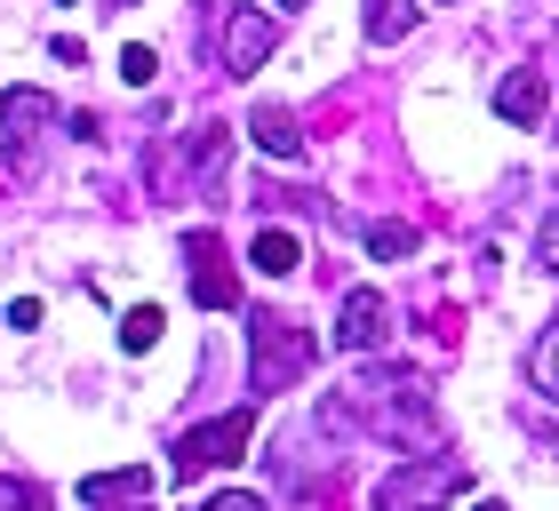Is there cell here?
Returning <instances> with one entry per match:
<instances>
[{"instance_id":"6da1fadb","label":"cell","mask_w":559,"mask_h":511,"mask_svg":"<svg viewBox=\"0 0 559 511\" xmlns=\"http://www.w3.org/2000/svg\"><path fill=\"white\" fill-rule=\"evenodd\" d=\"M328 424H360V431H376V440H392V448H424L431 431H440V416H431V383L408 376V368L360 376L344 400H328Z\"/></svg>"},{"instance_id":"7a4b0ae2","label":"cell","mask_w":559,"mask_h":511,"mask_svg":"<svg viewBox=\"0 0 559 511\" xmlns=\"http://www.w3.org/2000/svg\"><path fill=\"white\" fill-rule=\"evenodd\" d=\"M312 360H320V344L288 312H248V383L257 392H288L296 376H312Z\"/></svg>"},{"instance_id":"3957f363","label":"cell","mask_w":559,"mask_h":511,"mask_svg":"<svg viewBox=\"0 0 559 511\" xmlns=\"http://www.w3.org/2000/svg\"><path fill=\"white\" fill-rule=\"evenodd\" d=\"M464 488H472L464 464H448V455H416V464H400L384 488H376V511H448Z\"/></svg>"},{"instance_id":"277c9868","label":"cell","mask_w":559,"mask_h":511,"mask_svg":"<svg viewBox=\"0 0 559 511\" xmlns=\"http://www.w3.org/2000/svg\"><path fill=\"white\" fill-rule=\"evenodd\" d=\"M248 440H257V416H248V407H233V416L185 431V440L168 448V472H176V479H200V472H216V464H240Z\"/></svg>"},{"instance_id":"5b68a950","label":"cell","mask_w":559,"mask_h":511,"mask_svg":"<svg viewBox=\"0 0 559 511\" xmlns=\"http://www.w3.org/2000/svg\"><path fill=\"white\" fill-rule=\"evenodd\" d=\"M209 48H216V64H224V72H257L272 48H280V24H272L264 9H224V16H216V33H209Z\"/></svg>"},{"instance_id":"8992f818","label":"cell","mask_w":559,"mask_h":511,"mask_svg":"<svg viewBox=\"0 0 559 511\" xmlns=\"http://www.w3.org/2000/svg\"><path fill=\"white\" fill-rule=\"evenodd\" d=\"M185 264H192V304L200 312H233L240 304V280H233V264H224L216 233H185Z\"/></svg>"},{"instance_id":"52a82bcc","label":"cell","mask_w":559,"mask_h":511,"mask_svg":"<svg viewBox=\"0 0 559 511\" xmlns=\"http://www.w3.org/2000/svg\"><path fill=\"white\" fill-rule=\"evenodd\" d=\"M384 336H392V304L376 296V288H352L336 304V344L360 360V352H384Z\"/></svg>"},{"instance_id":"ba28073f","label":"cell","mask_w":559,"mask_h":511,"mask_svg":"<svg viewBox=\"0 0 559 511\" xmlns=\"http://www.w3.org/2000/svg\"><path fill=\"white\" fill-rule=\"evenodd\" d=\"M152 496V464H120V472H88L81 479V503H96V511H105V503H144Z\"/></svg>"},{"instance_id":"9c48e42d","label":"cell","mask_w":559,"mask_h":511,"mask_svg":"<svg viewBox=\"0 0 559 511\" xmlns=\"http://www.w3.org/2000/svg\"><path fill=\"white\" fill-rule=\"evenodd\" d=\"M544 72H512V81L496 88V120H512V128H536L544 120Z\"/></svg>"},{"instance_id":"30bf717a","label":"cell","mask_w":559,"mask_h":511,"mask_svg":"<svg viewBox=\"0 0 559 511\" xmlns=\"http://www.w3.org/2000/svg\"><path fill=\"white\" fill-rule=\"evenodd\" d=\"M0 120H9V136H40V128L64 120V112H57L48 88H9V96H0Z\"/></svg>"},{"instance_id":"8fae6325","label":"cell","mask_w":559,"mask_h":511,"mask_svg":"<svg viewBox=\"0 0 559 511\" xmlns=\"http://www.w3.org/2000/svg\"><path fill=\"white\" fill-rule=\"evenodd\" d=\"M248 136H257V144L272 152V161H296V152H304L296 112H288V105H257V112H248Z\"/></svg>"},{"instance_id":"7c38bea8","label":"cell","mask_w":559,"mask_h":511,"mask_svg":"<svg viewBox=\"0 0 559 511\" xmlns=\"http://www.w3.org/2000/svg\"><path fill=\"white\" fill-rule=\"evenodd\" d=\"M248 264H257L264 280H288V272L304 264V248H296V233H280V224H264V233L248 240Z\"/></svg>"},{"instance_id":"4fadbf2b","label":"cell","mask_w":559,"mask_h":511,"mask_svg":"<svg viewBox=\"0 0 559 511\" xmlns=\"http://www.w3.org/2000/svg\"><path fill=\"white\" fill-rule=\"evenodd\" d=\"M527 383H536V392L559 407V320H551L544 336H536V352H527Z\"/></svg>"},{"instance_id":"5bb4252c","label":"cell","mask_w":559,"mask_h":511,"mask_svg":"<svg viewBox=\"0 0 559 511\" xmlns=\"http://www.w3.org/2000/svg\"><path fill=\"white\" fill-rule=\"evenodd\" d=\"M416 33V9H408V0H368V40H408Z\"/></svg>"},{"instance_id":"9a60e30c","label":"cell","mask_w":559,"mask_h":511,"mask_svg":"<svg viewBox=\"0 0 559 511\" xmlns=\"http://www.w3.org/2000/svg\"><path fill=\"white\" fill-rule=\"evenodd\" d=\"M160 304H136V312L129 320H120V352H152V344H160Z\"/></svg>"},{"instance_id":"2e32d148","label":"cell","mask_w":559,"mask_h":511,"mask_svg":"<svg viewBox=\"0 0 559 511\" xmlns=\"http://www.w3.org/2000/svg\"><path fill=\"white\" fill-rule=\"evenodd\" d=\"M368 255H384V264L416 255V224H368Z\"/></svg>"},{"instance_id":"e0dca14e","label":"cell","mask_w":559,"mask_h":511,"mask_svg":"<svg viewBox=\"0 0 559 511\" xmlns=\"http://www.w3.org/2000/svg\"><path fill=\"white\" fill-rule=\"evenodd\" d=\"M152 72H160L152 48H120V81H129V88H152Z\"/></svg>"},{"instance_id":"ac0fdd59","label":"cell","mask_w":559,"mask_h":511,"mask_svg":"<svg viewBox=\"0 0 559 511\" xmlns=\"http://www.w3.org/2000/svg\"><path fill=\"white\" fill-rule=\"evenodd\" d=\"M0 511H40V488L33 479H0Z\"/></svg>"},{"instance_id":"d6986e66","label":"cell","mask_w":559,"mask_h":511,"mask_svg":"<svg viewBox=\"0 0 559 511\" xmlns=\"http://www.w3.org/2000/svg\"><path fill=\"white\" fill-rule=\"evenodd\" d=\"M536 255H544V272H559V209L544 216V233H536Z\"/></svg>"},{"instance_id":"ffe728a7","label":"cell","mask_w":559,"mask_h":511,"mask_svg":"<svg viewBox=\"0 0 559 511\" xmlns=\"http://www.w3.org/2000/svg\"><path fill=\"white\" fill-rule=\"evenodd\" d=\"M209 511H264V503H257V496H216Z\"/></svg>"},{"instance_id":"44dd1931","label":"cell","mask_w":559,"mask_h":511,"mask_svg":"<svg viewBox=\"0 0 559 511\" xmlns=\"http://www.w3.org/2000/svg\"><path fill=\"white\" fill-rule=\"evenodd\" d=\"M472 511H503V503H472Z\"/></svg>"},{"instance_id":"7402d4cb","label":"cell","mask_w":559,"mask_h":511,"mask_svg":"<svg viewBox=\"0 0 559 511\" xmlns=\"http://www.w3.org/2000/svg\"><path fill=\"white\" fill-rule=\"evenodd\" d=\"M112 9H136V0H112Z\"/></svg>"},{"instance_id":"603a6c76","label":"cell","mask_w":559,"mask_h":511,"mask_svg":"<svg viewBox=\"0 0 559 511\" xmlns=\"http://www.w3.org/2000/svg\"><path fill=\"white\" fill-rule=\"evenodd\" d=\"M280 9H304V0H280Z\"/></svg>"},{"instance_id":"cb8c5ba5","label":"cell","mask_w":559,"mask_h":511,"mask_svg":"<svg viewBox=\"0 0 559 511\" xmlns=\"http://www.w3.org/2000/svg\"><path fill=\"white\" fill-rule=\"evenodd\" d=\"M551 136H559V128H551Z\"/></svg>"}]
</instances>
